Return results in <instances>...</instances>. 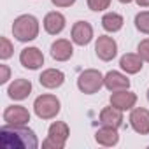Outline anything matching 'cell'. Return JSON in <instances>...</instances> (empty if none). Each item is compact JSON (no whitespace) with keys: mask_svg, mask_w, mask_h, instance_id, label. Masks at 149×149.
Listing matches in <instances>:
<instances>
[{"mask_svg":"<svg viewBox=\"0 0 149 149\" xmlns=\"http://www.w3.org/2000/svg\"><path fill=\"white\" fill-rule=\"evenodd\" d=\"M0 146L4 149H37L39 140L33 130L14 125H6L0 128Z\"/></svg>","mask_w":149,"mask_h":149,"instance_id":"6da1fadb","label":"cell"},{"mask_svg":"<svg viewBox=\"0 0 149 149\" xmlns=\"http://www.w3.org/2000/svg\"><path fill=\"white\" fill-rule=\"evenodd\" d=\"M13 33L19 42L35 40L39 35V21L32 14H21L13 23Z\"/></svg>","mask_w":149,"mask_h":149,"instance_id":"7a4b0ae2","label":"cell"},{"mask_svg":"<svg viewBox=\"0 0 149 149\" xmlns=\"http://www.w3.org/2000/svg\"><path fill=\"white\" fill-rule=\"evenodd\" d=\"M70 135V130H68V125L63 123V121H54L49 130H47V139L42 142V147L49 149H63L65 147V142Z\"/></svg>","mask_w":149,"mask_h":149,"instance_id":"3957f363","label":"cell"},{"mask_svg":"<svg viewBox=\"0 0 149 149\" xmlns=\"http://www.w3.org/2000/svg\"><path fill=\"white\" fill-rule=\"evenodd\" d=\"M33 111L40 119H53L60 114V100L54 95H40L33 102Z\"/></svg>","mask_w":149,"mask_h":149,"instance_id":"277c9868","label":"cell"},{"mask_svg":"<svg viewBox=\"0 0 149 149\" xmlns=\"http://www.w3.org/2000/svg\"><path fill=\"white\" fill-rule=\"evenodd\" d=\"M102 86H104V76L100 70H95V68H88V70L81 72V76L77 79V88L84 95H93V93L100 91Z\"/></svg>","mask_w":149,"mask_h":149,"instance_id":"5b68a950","label":"cell"},{"mask_svg":"<svg viewBox=\"0 0 149 149\" xmlns=\"http://www.w3.org/2000/svg\"><path fill=\"white\" fill-rule=\"evenodd\" d=\"M95 53L100 60L104 61H111L112 58H116L118 54V44L112 37L109 35H100L97 39V44H95Z\"/></svg>","mask_w":149,"mask_h":149,"instance_id":"8992f818","label":"cell"},{"mask_svg":"<svg viewBox=\"0 0 149 149\" xmlns=\"http://www.w3.org/2000/svg\"><path fill=\"white\" fill-rule=\"evenodd\" d=\"M4 121H6V125L23 126L30 121V112L23 105H11L4 111Z\"/></svg>","mask_w":149,"mask_h":149,"instance_id":"52a82bcc","label":"cell"},{"mask_svg":"<svg viewBox=\"0 0 149 149\" xmlns=\"http://www.w3.org/2000/svg\"><path fill=\"white\" fill-rule=\"evenodd\" d=\"M19 61H21V65L25 68L37 70V68H40L44 65V54L37 47H25L19 53Z\"/></svg>","mask_w":149,"mask_h":149,"instance_id":"ba28073f","label":"cell"},{"mask_svg":"<svg viewBox=\"0 0 149 149\" xmlns=\"http://www.w3.org/2000/svg\"><path fill=\"white\" fill-rule=\"evenodd\" d=\"M93 39V26L86 21H77L72 26V42L77 46H86Z\"/></svg>","mask_w":149,"mask_h":149,"instance_id":"9c48e42d","label":"cell"},{"mask_svg":"<svg viewBox=\"0 0 149 149\" xmlns=\"http://www.w3.org/2000/svg\"><path fill=\"white\" fill-rule=\"evenodd\" d=\"M130 125L137 133L147 135L149 133V111L144 109V107L133 109L132 114H130Z\"/></svg>","mask_w":149,"mask_h":149,"instance_id":"30bf717a","label":"cell"},{"mask_svg":"<svg viewBox=\"0 0 149 149\" xmlns=\"http://www.w3.org/2000/svg\"><path fill=\"white\" fill-rule=\"evenodd\" d=\"M135 104H137V95L128 90L112 91V95H111V105H114L119 111H130L135 107Z\"/></svg>","mask_w":149,"mask_h":149,"instance_id":"8fae6325","label":"cell"},{"mask_svg":"<svg viewBox=\"0 0 149 149\" xmlns=\"http://www.w3.org/2000/svg\"><path fill=\"white\" fill-rule=\"evenodd\" d=\"M104 86L109 91H121V90H128L130 88V79L121 72L111 70L104 76Z\"/></svg>","mask_w":149,"mask_h":149,"instance_id":"7c38bea8","label":"cell"},{"mask_svg":"<svg viewBox=\"0 0 149 149\" xmlns=\"http://www.w3.org/2000/svg\"><path fill=\"white\" fill-rule=\"evenodd\" d=\"M39 83L47 88V90H54V88H60L63 83H65V74L58 68H47L40 74L39 77Z\"/></svg>","mask_w":149,"mask_h":149,"instance_id":"4fadbf2b","label":"cell"},{"mask_svg":"<svg viewBox=\"0 0 149 149\" xmlns=\"http://www.w3.org/2000/svg\"><path fill=\"white\" fill-rule=\"evenodd\" d=\"M74 54V46L67 39H58L51 44V56L56 61H67Z\"/></svg>","mask_w":149,"mask_h":149,"instance_id":"5bb4252c","label":"cell"},{"mask_svg":"<svg viewBox=\"0 0 149 149\" xmlns=\"http://www.w3.org/2000/svg\"><path fill=\"white\" fill-rule=\"evenodd\" d=\"M65 23H67V21H65V16H63L61 13L53 11V13H47L46 18H44V30H46L49 35H58V33L63 32Z\"/></svg>","mask_w":149,"mask_h":149,"instance_id":"9a60e30c","label":"cell"},{"mask_svg":"<svg viewBox=\"0 0 149 149\" xmlns=\"http://www.w3.org/2000/svg\"><path fill=\"white\" fill-rule=\"evenodd\" d=\"M32 91V83L28 79H14L9 88H7V95L13 100H25Z\"/></svg>","mask_w":149,"mask_h":149,"instance_id":"2e32d148","label":"cell"},{"mask_svg":"<svg viewBox=\"0 0 149 149\" xmlns=\"http://www.w3.org/2000/svg\"><path fill=\"white\" fill-rule=\"evenodd\" d=\"M100 125H102V126L119 128V126L123 125V111L116 109L114 105L104 107L102 112H100Z\"/></svg>","mask_w":149,"mask_h":149,"instance_id":"e0dca14e","label":"cell"},{"mask_svg":"<svg viewBox=\"0 0 149 149\" xmlns=\"http://www.w3.org/2000/svg\"><path fill=\"white\" fill-rule=\"evenodd\" d=\"M95 140L100 144V146H105V147H112L119 142V135H118V128H112V126H102L100 130H97L95 133Z\"/></svg>","mask_w":149,"mask_h":149,"instance_id":"ac0fdd59","label":"cell"},{"mask_svg":"<svg viewBox=\"0 0 149 149\" xmlns=\"http://www.w3.org/2000/svg\"><path fill=\"white\" fill-rule=\"evenodd\" d=\"M142 58H140V54L137 53V54H133V53H126V54H123L121 56V60H119V67L126 72V74H137V72H140L142 70Z\"/></svg>","mask_w":149,"mask_h":149,"instance_id":"d6986e66","label":"cell"},{"mask_svg":"<svg viewBox=\"0 0 149 149\" xmlns=\"http://www.w3.org/2000/svg\"><path fill=\"white\" fill-rule=\"evenodd\" d=\"M123 23H125V19H123V16L118 14V13H107V14L102 18V26H104V30H107V32H111V33L119 32V30L123 28Z\"/></svg>","mask_w":149,"mask_h":149,"instance_id":"ffe728a7","label":"cell"},{"mask_svg":"<svg viewBox=\"0 0 149 149\" xmlns=\"http://www.w3.org/2000/svg\"><path fill=\"white\" fill-rule=\"evenodd\" d=\"M135 28L146 35H149V11H142L135 16Z\"/></svg>","mask_w":149,"mask_h":149,"instance_id":"44dd1931","label":"cell"},{"mask_svg":"<svg viewBox=\"0 0 149 149\" xmlns=\"http://www.w3.org/2000/svg\"><path fill=\"white\" fill-rule=\"evenodd\" d=\"M13 51H14V47H13V44H11V40L7 37L0 39V58H2V60H9L13 56Z\"/></svg>","mask_w":149,"mask_h":149,"instance_id":"7402d4cb","label":"cell"},{"mask_svg":"<svg viewBox=\"0 0 149 149\" xmlns=\"http://www.w3.org/2000/svg\"><path fill=\"white\" fill-rule=\"evenodd\" d=\"M109 6H111V0H88V7L95 13L105 11Z\"/></svg>","mask_w":149,"mask_h":149,"instance_id":"603a6c76","label":"cell"},{"mask_svg":"<svg viewBox=\"0 0 149 149\" xmlns=\"http://www.w3.org/2000/svg\"><path fill=\"white\" fill-rule=\"evenodd\" d=\"M137 53L140 54V58H142L144 61L149 63V39L140 40V44H139V47H137Z\"/></svg>","mask_w":149,"mask_h":149,"instance_id":"cb8c5ba5","label":"cell"},{"mask_svg":"<svg viewBox=\"0 0 149 149\" xmlns=\"http://www.w3.org/2000/svg\"><path fill=\"white\" fill-rule=\"evenodd\" d=\"M11 79V70L7 65H0V84H6Z\"/></svg>","mask_w":149,"mask_h":149,"instance_id":"d4e9b609","label":"cell"},{"mask_svg":"<svg viewBox=\"0 0 149 149\" xmlns=\"http://www.w3.org/2000/svg\"><path fill=\"white\" fill-rule=\"evenodd\" d=\"M53 2V6H56V7H70L76 0H51Z\"/></svg>","mask_w":149,"mask_h":149,"instance_id":"484cf974","label":"cell"},{"mask_svg":"<svg viewBox=\"0 0 149 149\" xmlns=\"http://www.w3.org/2000/svg\"><path fill=\"white\" fill-rule=\"evenodd\" d=\"M139 4V7H149V0H135Z\"/></svg>","mask_w":149,"mask_h":149,"instance_id":"4316f807","label":"cell"},{"mask_svg":"<svg viewBox=\"0 0 149 149\" xmlns=\"http://www.w3.org/2000/svg\"><path fill=\"white\" fill-rule=\"evenodd\" d=\"M121 4H130V2H133V0H119Z\"/></svg>","mask_w":149,"mask_h":149,"instance_id":"83f0119b","label":"cell"},{"mask_svg":"<svg viewBox=\"0 0 149 149\" xmlns=\"http://www.w3.org/2000/svg\"><path fill=\"white\" fill-rule=\"evenodd\" d=\"M147 100H149V90H147Z\"/></svg>","mask_w":149,"mask_h":149,"instance_id":"f1b7e54d","label":"cell"}]
</instances>
